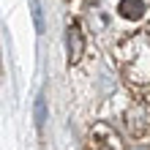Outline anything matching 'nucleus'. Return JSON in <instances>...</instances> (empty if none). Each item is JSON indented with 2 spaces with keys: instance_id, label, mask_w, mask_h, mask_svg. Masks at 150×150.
Here are the masks:
<instances>
[{
  "instance_id": "nucleus-6",
  "label": "nucleus",
  "mask_w": 150,
  "mask_h": 150,
  "mask_svg": "<svg viewBox=\"0 0 150 150\" xmlns=\"http://www.w3.org/2000/svg\"><path fill=\"white\" fill-rule=\"evenodd\" d=\"M0 76H3V71H0Z\"/></svg>"
},
{
  "instance_id": "nucleus-5",
  "label": "nucleus",
  "mask_w": 150,
  "mask_h": 150,
  "mask_svg": "<svg viewBox=\"0 0 150 150\" xmlns=\"http://www.w3.org/2000/svg\"><path fill=\"white\" fill-rule=\"evenodd\" d=\"M134 150H147V147H134Z\"/></svg>"
},
{
  "instance_id": "nucleus-1",
  "label": "nucleus",
  "mask_w": 150,
  "mask_h": 150,
  "mask_svg": "<svg viewBox=\"0 0 150 150\" xmlns=\"http://www.w3.org/2000/svg\"><path fill=\"white\" fill-rule=\"evenodd\" d=\"M85 52V41H82V33H79V25H71L68 28V60L76 63Z\"/></svg>"
},
{
  "instance_id": "nucleus-4",
  "label": "nucleus",
  "mask_w": 150,
  "mask_h": 150,
  "mask_svg": "<svg viewBox=\"0 0 150 150\" xmlns=\"http://www.w3.org/2000/svg\"><path fill=\"white\" fill-rule=\"evenodd\" d=\"M33 16H36V25H38V30H44V22H41V8H38V0H33Z\"/></svg>"
},
{
  "instance_id": "nucleus-3",
  "label": "nucleus",
  "mask_w": 150,
  "mask_h": 150,
  "mask_svg": "<svg viewBox=\"0 0 150 150\" xmlns=\"http://www.w3.org/2000/svg\"><path fill=\"white\" fill-rule=\"evenodd\" d=\"M44 120H47V104H44V98L36 101V126L44 128Z\"/></svg>"
},
{
  "instance_id": "nucleus-2",
  "label": "nucleus",
  "mask_w": 150,
  "mask_h": 150,
  "mask_svg": "<svg viewBox=\"0 0 150 150\" xmlns=\"http://www.w3.org/2000/svg\"><path fill=\"white\" fill-rule=\"evenodd\" d=\"M117 11L126 16V19H142L145 16V3L142 0H120Z\"/></svg>"
}]
</instances>
